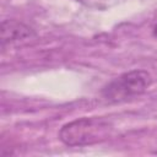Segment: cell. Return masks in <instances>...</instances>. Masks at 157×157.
Masks as SVG:
<instances>
[{"instance_id": "cell-1", "label": "cell", "mask_w": 157, "mask_h": 157, "mask_svg": "<svg viewBox=\"0 0 157 157\" xmlns=\"http://www.w3.org/2000/svg\"><path fill=\"white\" fill-rule=\"evenodd\" d=\"M110 125L103 118H80L65 124L59 131V139L67 146H86L99 142L108 136Z\"/></svg>"}, {"instance_id": "cell-2", "label": "cell", "mask_w": 157, "mask_h": 157, "mask_svg": "<svg viewBox=\"0 0 157 157\" xmlns=\"http://www.w3.org/2000/svg\"><path fill=\"white\" fill-rule=\"evenodd\" d=\"M152 83V76L145 70H131L112 80L102 90V96L108 102H124L139 97Z\"/></svg>"}, {"instance_id": "cell-3", "label": "cell", "mask_w": 157, "mask_h": 157, "mask_svg": "<svg viewBox=\"0 0 157 157\" xmlns=\"http://www.w3.org/2000/svg\"><path fill=\"white\" fill-rule=\"evenodd\" d=\"M36 33L27 25L16 20H4L1 23V45H12L33 38Z\"/></svg>"}, {"instance_id": "cell-4", "label": "cell", "mask_w": 157, "mask_h": 157, "mask_svg": "<svg viewBox=\"0 0 157 157\" xmlns=\"http://www.w3.org/2000/svg\"><path fill=\"white\" fill-rule=\"evenodd\" d=\"M153 36L157 38V23L155 25V27H153Z\"/></svg>"}]
</instances>
